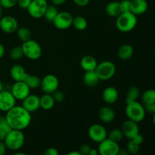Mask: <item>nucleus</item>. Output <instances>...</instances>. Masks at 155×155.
<instances>
[{
  "label": "nucleus",
  "mask_w": 155,
  "mask_h": 155,
  "mask_svg": "<svg viewBox=\"0 0 155 155\" xmlns=\"http://www.w3.org/2000/svg\"><path fill=\"white\" fill-rule=\"evenodd\" d=\"M5 118L12 130H24L31 124V113L27 111L22 105H15L6 112Z\"/></svg>",
  "instance_id": "f257e3e1"
},
{
  "label": "nucleus",
  "mask_w": 155,
  "mask_h": 155,
  "mask_svg": "<svg viewBox=\"0 0 155 155\" xmlns=\"http://www.w3.org/2000/svg\"><path fill=\"white\" fill-rule=\"evenodd\" d=\"M138 23L136 15L132 12H123L116 19V27L122 33H129L134 30Z\"/></svg>",
  "instance_id": "f03ea898"
},
{
  "label": "nucleus",
  "mask_w": 155,
  "mask_h": 155,
  "mask_svg": "<svg viewBox=\"0 0 155 155\" xmlns=\"http://www.w3.org/2000/svg\"><path fill=\"white\" fill-rule=\"evenodd\" d=\"M3 142L5 144L7 149L18 151L25 143V136L21 130H12L6 135Z\"/></svg>",
  "instance_id": "7ed1b4c3"
},
{
  "label": "nucleus",
  "mask_w": 155,
  "mask_h": 155,
  "mask_svg": "<svg viewBox=\"0 0 155 155\" xmlns=\"http://www.w3.org/2000/svg\"><path fill=\"white\" fill-rule=\"evenodd\" d=\"M125 114L128 120L139 124L144 120L146 112H145L143 104H141L138 101H134L127 103Z\"/></svg>",
  "instance_id": "20e7f679"
},
{
  "label": "nucleus",
  "mask_w": 155,
  "mask_h": 155,
  "mask_svg": "<svg viewBox=\"0 0 155 155\" xmlns=\"http://www.w3.org/2000/svg\"><path fill=\"white\" fill-rule=\"evenodd\" d=\"M24 56L32 61L38 60L42 56V49L40 44L36 40L30 39L21 45Z\"/></svg>",
  "instance_id": "39448f33"
},
{
  "label": "nucleus",
  "mask_w": 155,
  "mask_h": 155,
  "mask_svg": "<svg viewBox=\"0 0 155 155\" xmlns=\"http://www.w3.org/2000/svg\"><path fill=\"white\" fill-rule=\"evenodd\" d=\"M116 65L110 61H104L101 63H98L95 69V72L98 78L102 81H107L113 78L116 74Z\"/></svg>",
  "instance_id": "423d86ee"
},
{
  "label": "nucleus",
  "mask_w": 155,
  "mask_h": 155,
  "mask_svg": "<svg viewBox=\"0 0 155 155\" xmlns=\"http://www.w3.org/2000/svg\"><path fill=\"white\" fill-rule=\"evenodd\" d=\"M48 4L47 0H32L27 8L29 15L35 19L43 18Z\"/></svg>",
  "instance_id": "0eeeda50"
},
{
  "label": "nucleus",
  "mask_w": 155,
  "mask_h": 155,
  "mask_svg": "<svg viewBox=\"0 0 155 155\" xmlns=\"http://www.w3.org/2000/svg\"><path fill=\"white\" fill-rule=\"evenodd\" d=\"M58 87L59 80L54 74H47L41 79L40 88L44 93L53 94Z\"/></svg>",
  "instance_id": "6e6552de"
},
{
  "label": "nucleus",
  "mask_w": 155,
  "mask_h": 155,
  "mask_svg": "<svg viewBox=\"0 0 155 155\" xmlns=\"http://www.w3.org/2000/svg\"><path fill=\"white\" fill-rule=\"evenodd\" d=\"M88 136L93 142L99 144L107 138V132L101 124H95L89 127Z\"/></svg>",
  "instance_id": "1a4fd4ad"
},
{
  "label": "nucleus",
  "mask_w": 155,
  "mask_h": 155,
  "mask_svg": "<svg viewBox=\"0 0 155 155\" xmlns=\"http://www.w3.org/2000/svg\"><path fill=\"white\" fill-rule=\"evenodd\" d=\"M73 15L68 12H59L52 21L53 24L60 30H65L72 26Z\"/></svg>",
  "instance_id": "9d476101"
},
{
  "label": "nucleus",
  "mask_w": 155,
  "mask_h": 155,
  "mask_svg": "<svg viewBox=\"0 0 155 155\" xmlns=\"http://www.w3.org/2000/svg\"><path fill=\"white\" fill-rule=\"evenodd\" d=\"M120 149L119 143L110 140L108 138L100 142L98 147L99 155H117Z\"/></svg>",
  "instance_id": "9b49d317"
},
{
  "label": "nucleus",
  "mask_w": 155,
  "mask_h": 155,
  "mask_svg": "<svg viewBox=\"0 0 155 155\" xmlns=\"http://www.w3.org/2000/svg\"><path fill=\"white\" fill-rule=\"evenodd\" d=\"M10 91L17 101H23L30 94V89L24 81L15 82Z\"/></svg>",
  "instance_id": "f8f14e48"
},
{
  "label": "nucleus",
  "mask_w": 155,
  "mask_h": 155,
  "mask_svg": "<svg viewBox=\"0 0 155 155\" xmlns=\"http://www.w3.org/2000/svg\"><path fill=\"white\" fill-rule=\"evenodd\" d=\"M16 101L10 90L3 89L0 92V110L2 112L8 111L16 105Z\"/></svg>",
  "instance_id": "ddd939ff"
},
{
  "label": "nucleus",
  "mask_w": 155,
  "mask_h": 155,
  "mask_svg": "<svg viewBox=\"0 0 155 155\" xmlns=\"http://www.w3.org/2000/svg\"><path fill=\"white\" fill-rule=\"evenodd\" d=\"M18 27H19L18 21L15 17L6 15V16H2L0 19V29L4 33H15L18 30Z\"/></svg>",
  "instance_id": "4468645a"
},
{
  "label": "nucleus",
  "mask_w": 155,
  "mask_h": 155,
  "mask_svg": "<svg viewBox=\"0 0 155 155\" xmlns=\"http://www.w3.org/2000/svg\"><path fill=\"white\" fill-rule=\"evenodd\" d=\"M121 130L124 133V137L128 139L129 140L132 139L134 136L139 133V127L138 126V123L130 120H127L124 121V124H122Z\"/></svg>",
  "instance_id": "2eb2a0df"
},
{
  "label": "nucleus",
  "mask_w": 155,
  "mask_h": 155,
  "mask_svg": "<svg viewBox=\"0 0 155 155\" xmlns=\"http://www.w3.org/2000/svg\"><path fill=\"white\" fill-rule=\"evenodd\" d=\"M22 101V107H24L30 113L36 112L40 108L39 97L37 95L30 94Z\"/></svg>",
  "instance_id": "dca6fc26"
},
{
  "label": "nucleus",
  "mask_w": 155,
  "mask_h": 155,
  "mask_svg": "<svg viewBox=\"0 0 155 155\" xmlns=\"http://www.w3.org/2000/svg\"><path fill=\"white\" fill-rule=\"evenodd\" d=\"M102 98L106 104H115L119 98V92L113 86L106 87L102 92Z\"/></svg>",
  "instance_id": "f3484780"
},
{
  "label": "nucleus",
  "mask_w": 155,
  "mask_h": 155,
  "mask_svg": "<svg viewBox=\"0 0 155 155\" xmlns=\"http://www.w3.org/2000/svg\"><path fill=\"white\" fill-rule=\"evenodd\" d=\"M11 77L15 82L24 81L27 76V73L26 72V70L22 65L19 64H15L12 65V68H10L9 71Z\"/></svg>",
  "instance_id": "a211bd4d"
},
{
  "label": "nucleus",
  "mask_w": 155,
  "mask_h": 155,
  "mask_svg": "<svg viewBox=\"0 0 155 155\" xmlns=\"http://www.w3.org/2000/svg\"><path fill=\"white\" fill-rule=\"evenodd\" d=\"M98 117L104 124H110L115 119V111L109 106H104L98 111Z\"/></svg>",
  "instance_id": "6ab92c4d"
},
{
  "label": "nucleus",
  "mask_w": 155,
  "mask_h": 155,
  "mask_svg": "<svg viewBox=\"0 0 155 155\" xmlns=\"http://www.w3.org/2000/svg\"><path fill=\"white\" fill-rule=\"evenodd\" d=\"M148 4L146 0H131L130 12L135 15H141L147 12Z\"/></svg>",
  "instance_id": "aec40b11"
},
{
  "label": "nucleus",
  "mask_w": 155,
  "mask_h": 155,
  "mask_svg": "<svg viewBox=\"0 0 155 155\" xmlns=\"http://www.w3.org/2000/svg\"><path fill=\"white\" fill-rule=\"evenodd\" d=\"M98 64L96 58L92 55H85L80 60V67L84 71H95Z\"/></svg>",
  "instance_id": "412c9836"
},
{
  "label": "nucleus",
  "mask_w": 155,
  "mask_h": 155,
  "mask_svg": "<svg viewBox=\"0 0 155 155\" xmlns=\"http://www.w3.org/2000/svg\"><path fill=\"white\" fill-rule=\"evenodd\" d=\"M105 12L111 18H117L123 13L120 2L114 1L109 2L105 7Z\"/></svg>",
  "instance_id": "4be33fe9"
},
{
  "label": "nucleus",
  "mask_w": 155,
  "mask_h": 155,
  "mask_svg": "<svg viewBox=\"0 0 155 155\" xmlns=\"http://www.w3.org/2000/svg\"><path fill=\"white\" fill-rule=\"evenodd\" d=\"M134 54V48L130 44H124L117 50V56L123 61H127L131 58Z\"/></svg>",
  "instance_id": "5701e85b"
},
{
  "label": "nucleus",
  "mask_w": 155,
  "mask_h": 155,
  "mask_svg": "<svg viewBox=\"0 0 155 155\" xmlns=\"http://www.w3.org/2000/svg\"><path fill=\"white\" fill-rule=\"evenodd\" d=\"M83 80L84 84L89 87L95 86L96 85H98L100 81L95 71H85V74H83Z\"/></svg>",
  "instance_id": "b1692460"
},
{
  "label": "nucleus",
  "mask_w": 155,
  "mask_h": 155,
  "mask_svg": "<svg viewBox=\"0 0 155 155\" xmlns=\"http://www.w3.org/2000/svg\"><path fill=\"white\" fill-rule=\"evenodd\" d=\"M40 101V108L45 110H49L54 107L55 101L51 94L44 93L41 97H39Z\"/></svg>",
  "instance_id": "393cba45"
},
{
  "label": "nucleus",
  "mask_w": 155,
  "mask_h": 155,
  "mask_svg": "<svg viewBox=\"0 0 155 155\" xmlns=\"http://www.w3.org/2000/svg\"><path fill=\"white\" fill-rule=\"evenodd\" d=\"M24 82L28 86L30 89H36L40 87L41 79L40 77L36 75L27 74Z\"/></svg>",
  "instance_id": "a878e982"
},
{
  "label": "nucleus",
  "mask_w": 155,
  "mask_h": 155,
  "mask_svg": "<svg viewBox=\"0 0 155 155\" xmlns=\"http://www.w3.org/2000/svg\"><path fill=\"white\" fill-rule=\"evenodd\" d=\"M72 26L79 31H83L88 27V22L86 18L81 15H77L73 18Z\"/></svg>",
  "instance_id": "bb28decb"
},
{
  "label": "nucleus",
  "mask_w": 155,
  "mask_h": 155,
  "mask_svg": "<svg viewBox=\"0 0 155 155\" xmlns=\"http://www.w3.org/2000/svg\"><path fill=\"white\" fill-rule=\"evenodd\" d=\"M12 130L5 117L0 116V141H4L6 135Z\"/></svg>",
  "instance_id": "cd10ccee"
},
{
  "label": "nucleus",
  "mask_w": 155,
  "mask_h": 155,
  "mask_svg": "<svg viewBox=\"0 0 155 155\" xmlns=\"http://www.w3.org/2000/svg\"><path fill=\"white\" fill-rule=\"evenodd\" d=\"M58 10L57 6L54 5H48L47 7L46 10H45V14H44V18L48 22H52L57 15L58 14Z\"/></svg>",
  "instance_id": "c85d7f7f"
},
{
  "label": "nucleus",
  "mask_w": 155,
  "mask_h": 155,
  "mask_svg": "<svg viewBox=\"0 0 155 155\" xmlns=\"http://www.w3.org/2000/svg\"><path fill=\"white\" fill-rule=\"evenodd\" d=\"M140 95L139 89L136 86H131L128 89L127 92V97H126V103L131 102V101H137Z\"/></svg>",
  "instance_id": "c756f323"
},
{
  "label": "nucleus",
  "mask_w": 155,
  "mask_h": 155,
  "mask_svg": "<svg viewBox=\"0 0 155 155\" xmlns=\"http://www.w3.org/2000/svg\"><path fill=\"white\" fill-rule=\"evenodd\" d=\"M16 32L18 39L22 41V42H27V41L32 39V33L30 29L27 28V27H18V30Z\"/></svg>",
  "instance_id": "7c9ffc66"
},
{
  "label": "nucleus",
  "mask_w": 155,
  "mask_h": 155,
  "mask_svg": "<svg viewBox=\"0 0 155 155\" xmlns=\"http://www.w3.org/2000/svg\"><path fill=\"white\" fill-rule=\"evenodd\" d=\"M107 138L110 139V140L114 141V142L119 143V142H120L123 140L124 136L121 129L115 128L110 130V133H107Z\"/></svg>",
  "instance_id": "2f4dec72"
},
{
  "label": "nucleus",
  "mask_w": 155,
  "mask_h": 155,
  "mask_svg": "<svg viewBox=\"0 0 155 155\" xmlns=\"http://www.w3.org/2000/svg\"><path fill=\"white\" fill-rule=\"evenodd\" d=\"M142 101L144 104L155 103V89H147L142 93Z\"/></svg>",
  "instance_id": "473e14b6"
},
{
  "label": "nucleus",
  "mask_w": 155,
  "mask_h": 155,
  "mask_svg": "<svg viewBox=\"0 0 155 155\" xmlns=\"http://www.w3.org/2000/svg\"><path fill=\"white\" fill-rule=\"evenodd\" d=\"M9 57L12 61H15L21 60L24 57V53H23L21 45V46L18 45V46L13 47L9 51Z\"/></svg>",
  "instance_id": "72a5a7b5"
},
{
  "label": "nucleus",
  "mask_w": 155,
  "mask_h": 155,
  "mask_svg": "<svg viewBox=\"0 0 155 155\" xmlns=\"http://www.w3.org/2000/svg\"><path fill=\"white\" fill-rule=\"evenodd\" d=\"M127 150L130 154H137L140 151V145H138L132 139H130L127 145Z\"/></svg>",
  "instance_id": "f704fd0d"
},
{
  "label": "nucleus",
  "mask_w": 155,
  "mask_h": 155,
  "mask_svg": "<svg viewBox=\"0 0 155 155\" xmlns=\"http://www.w3.org/2000/svg\"><path fill=\"white\" fill-rule=\"evenodd\" d=\"M51 95H52L53 98H54L55 103H62L65 100V98H66V97H65V94L64 93V92L59 90V89L56 90L55 92L53 94H51Z\"/></svg>",
  "instance_id": "c9c22d12"
},
{
  "label": "nucleus",
  "mask_w": 155,
  "mask_h": 155,
  "mask_svg": "<svg viewBox=\"0 0 155 155\" xmlns=\"http://www.w3.org/2000/svg\"><path fill=\"white\" fill-rule=\"evenodd\" d=\"M18 0H0V5L3 9H10L17 5Z\"/></svg>",
  "instance_id": "e433bc0d"
},
{
  "label": "nucleus",
  "mask_w": 155,
  "mask_h": 155,
  "mask_svg": "<svg viewBox=\"0 0 155 155\" xmlns=\"http://www.w3.org/2000/svg\"><path fill=\"white\" fill-rule=\"evenodd\" d=\"M91 149H92V147L90 145H88V144H83L80 147V149L78 151L82 155H89Z\"/></svg>",
  "instance_id": "4c0bfd02"
},
{
  "label": "nucleus",
  "mask_w": 155,
  "mask_h": 155,
  "mask_svg": "<svg viewBox=\"0 0 155 155\" xmlns=\"http://www.w3.org/2000/svg\"><path fill=\"white\" fill-rule=\"evenodd\" d=\"M121 8L123 12H130V5H131V0H121Z\"/></svg>",
  "instance_id": "58836bf2"
},
{
  "label": "nucleus",
  "mask_w": 155,
  "mask_h": 155,
  "mask_svg": "<svg viewBox=\"0 0 155 155\" xmlns=\"http://www.w3.org/2000/svg\"><path fill=\"white\" fill-rule=\"evenodd\" d=\"M31 2L32 0H18V1H17V5H18L21 8L27 10V8H28V7L30 6Z\"/></svg>",
  "instance_id": "ea45409f"
},
{
  "label": "nucleus",
  "mask_w": 155,
  "mask_h": 155,
  "mask_svg": "<svg viewBox=\"0 0 155 155\" xmlns=\"http://www.w3.org/2000/svg\"><path fill=\"white\" fill-rule=\"evenodd\" d=\"M144 107L146 113L154 114H155V103H150V104H144Z\"/></svg>",
  "instance_id": "a19ab883"
},
{
  "label": "nucleus",
  "mask_w": 155,
  "mask_h": 155,
  "mask_svg": "<svg viewBox=\"0 0 155 155\" xmlns=\"http://www.w3.org/2000/svg\"><path fill=\"white\" fill-rule=\"evenodd\" d=\"M42 155H59V151L54 147H50L45 150Z\"/></svg>",
  "instance_id": "79ce46f5"
},
{
  "label": "nucleus",
  "mask_w": 155,
  "mask_h": 155,
  "mask_svg": "<svg viewBox=\"0 0 155 155\" xmlns=\"http://www.w3.org/2000/svg\"><path fill=\"white\" fill-rule=\"evenodd\" d=\"M132 140L134 141V142H136V143H137L138 145H141L144 142V137L143 136H142V134H140V133H139V134H137L136 136H134V137L132 139Z\"/></svg>",
  "instance_id": "37998d69"
},
{
  "label": "nucleus",
  "mask_w": 155,
  "mask_h": 155,
  "mask_svg": "<svg viewBox=\"0 0 155 155\" xmlns=\"http://www.w3.org/2000/svg\"><path fill=\"white\" fill-rule=\"evenodd\" d=\"M73 1L76 5L79 6V7H85L89 5L90 0H73Z\"/></svg>",
  "instance_id": "c03bdc74"
},
{
  "label": "nucleus",
  "mask_w": 155,
  "mask_h": 155,
  "mask_svg": "<svg viewBox=\"0 0 155 155\" xmlns=\"http://www.w3.org/2000/svg\"><path fill=\"white\" fill-rule=\"evenodd\" d=\"M7 151V147L3 141H0V155H5Z\"/></svg>",
  "instance_id": "a18cd8bd"
},
{
  "label": "nucleus",
  "mask_w": 155,
  "mask_h": 155,
  "mask_svg": "<svg viewBox=\"0 0 155 155\" xmlns=\"http://www.w3.org/2000/svg\"><path fill=\"white\" fill-rule=\"evenodd\" d=\"M67 0H51V4L54 5L55 6H60L62 5L63 4H64L66 2Z\"/></svg>",
  "instance_id": "49530a36"
},
{
  "label": "nucleus",
  "mask_w": 155,
  "mask_h": 155,
  "mask_svg": "<svg viewBox=\"0 0 155 155\" xmlns=\"http://www.w3.org/2000/svg\"><path fill=\"white\" fill-rule=\"evenodd\" d=\"M5 54V46L2 43H0V59L3 58V56Z\"/></svg>",
  "instance_id": "de8ad7c7"
},
{
  "label": "nucleus",
  "mask_w": 155,
  "mask_h": 155,
  "mask_svg": "<svg viewBox=\"0 0 155 155\" xmlns=\"http://www.w3.org/2000/svg\"><path fill=\"white\" fill-rule=\"evenodd\" d=\"M117 155H130V154L128 152L127 149H121L120 148Z\"/></svg>",
  "instance_id": "09e8293b"
},
{
  "label": "nucleus",
  "mask_w": 155,
  "mask_h": 155,
  "mask_svg": "<svg viewBox=\"0 0 155 155\" xmlns=\"http://www.w3.org/2000/svg\"><path fill=\"white\" fill-rule=\"evenodd\" d=\"M89 155H99L98 154V148L97 149H95V148H92L91 149L90 152H89Z\"/></svg>",
  "instance_id": "8fccbe9b"
},
{
  "label": "nucleus",
  "mask_w": 155,
  "mask_h": 155,
  "mask_svg": "<svg viewBox=\"0 0 155 155\" xmlns=\"http://www.w3.org/2000/svg\"><path fill=\"white\" fill-rule=\"evenodd\" d=\"M66 155H82L78 151H70L69 153H68Z\"/></svg>",
  "instance_id": "3c124183"
},
{
  "label": "nucleus",
  "mask_w": 155,
  "mask_h": 155,
  "mask_svg": "<svg viewBox=\"0 0 155 155\" xmlns=\"http://www.w3.org/2000/svg\"><path fill=\"white\" fill-rule=\"evenodd\" d=\"M13 155H27V154H25L24 152H21V151H17V152L15 153Z\"/></svg>",
  "instance_id": "603ef678"
},
{
  "label": "nucleus",
  "mask_w": 155,
  "mask_h": 155,
  "mask_svg": "<svg viewBox=\"0 0 155 155\" xmlns=\"http://www.w3.org/2000/svg\"><path fill=\"white\" fill-rule=\"evenodd\" d=\"M2 16H3V8L0 5V19H1Z\"/></svg>",
  "instance_id": "864d4df0"
},
{
  "label": "nucleus",
  "mask_w": 155,
  "mask_h": 155,
  "mask_svg": "<svg viewBox=\"0 0 155 155\" xmlns=\"http://www.w3.org/2000/svg\"><path fill=\"white\" fill-rule=\"evenodd\" d=\"M3 89H4V85H3L2 82L1 80H0V92H2V91Z\"/></svg>",
  "instance_id": "5fc2aeb1"
},
{
  "label": "nucleus",
  "mask_w": 155,
  "mask_h": 155,
  "mask_svg": "<svg viewBox=\"0 0 155 155\" xmlns=\"http://www.w3.org/2000/svg\"><path fill=\"white\" fill-rule=\"evenodd\" d=\"M153 123H154V124L155 126V114H153Z\"/></svg>",
  "instance_id": "6e6d98bb"
}]
</instances>
